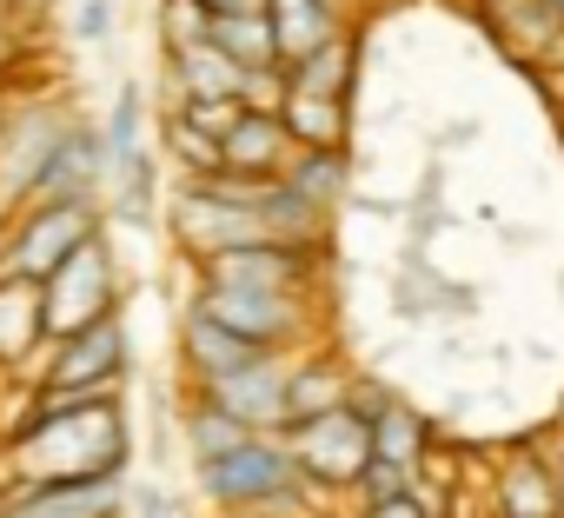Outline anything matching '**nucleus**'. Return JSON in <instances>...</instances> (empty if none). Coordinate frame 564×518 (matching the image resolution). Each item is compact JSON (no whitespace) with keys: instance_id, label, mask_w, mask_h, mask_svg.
Listing matches in <instances>:
<instances>
[{"instance_id":"nucleus-1","label":"nucleus","mask_w":564,"mask_h":518,"mask_svg":"<svg viewBox=\"0 0 564 518\" xmlns=\"http://www.w3.org/2000/svg\"><path fill=\"white\" fill-rule=\"evenodd\" d=\"M133 472L127 392H94L80 406L41 412L0 439V485L14 478H120Z\"/></svg>"},{"instance_id":"nucleus-2","label":"nucleus","mask_w":564,"mask_h":518,"mask_svg":"<svg viewBox=\"0 0 564 518\" xmlns=\"http://www.w3.org/2000/svg\"><path fill=\"white\" fill-rule=\"evenodd\" d=\"M193 492L213 511H252V518H319L333 492H319L286 432H246L232 452H213L193 465Z\"/></svg>"},{"instance_id":"nucleus-3","label":"nucleus","mask_w":564,"mask_h":518,"mask_svg":"<svg viewBox=\"0 0 564 518\" xmlns=\"http://www.w3.org/2000/svg\"><path fill=\"white\" fill-rule=\"evenodd\" d=\"M259 193H265V180L259 173H232V166L193 173V180L173 186L166 233H173V246H180L186 267H193V259H206V252H226V246L272 239L265 233V213H259Z\"/></svg>"},{"instance_id":"nucleus-4","label":"nucleus","mask_w":564,"mask_h":518,"mask_svg":"<svg viewBox=\"0 0 564 518\" xmlns=\"http://www.w3.org/2000/svg\"><path fill=\"white\" fill-rule=\"evenodd\" d=\"M67 127H74V100H61V94H34L0 114V219H14L41 193L47 160Z\"/></svg>"},{"instance_id":"nucleus-5","label":"nucleus","mask_w":564,"mask_h":518,"mask_svg":"<svg viewBox=\"0 0 564 518\" xmlns=\"http://www.w3.org/2000/svg\"><path fill=\"white\" fill-rule=\"evenodd\" d=\"M107 226V206H80V199H34L14 219H0V273L21 280H47L61 259L94 239Z\"/></svg>"},{"instance_id":"nucleus-6","label":"nucleus","mask_w":564,"mask_h":518,"mask_svg":"<svg viewBox=\"0 0 564 518\" xmlns=\"http://www.w3.org/2000/svg\"><path fill=\"white\" fill-rule=\"evenodd\" d=\"M41 287H47V333H54V339H61V333H80V326H94V320H107V313H120L127 287H120L113 233L100 226L94 239H80Z\"/></svg>"},{"instance_id":"nucleus-7","label":"nucleus","mask_w":564,"mask_h":518,"mask_svg":"<svg viewBox=\"0 0 564 518\" xmlns=\"http://www.w3.org/2000/svg\"><path fill=\"white\" fill-rule=\"evenodd\" d=\"M286 445H293V458H300V472L319 485V492H359V478H366V465L379 458V445H372V419L346 399V406H333V412H319V419H300V425H286Z\"/></svg>"},{"instance_id":"nucleus-8","label":"nucleus","mask_w":564,"mask_h":518,"mask_svg":"<svg viewBox=\"0 0 564 518\" xmlns=\"http://www.w3.org/2000/svg\"><path fill=\"white\" fill-rule=\"evenodd\" d=\"M127 373H133V346H127V320L120 313L47 339V353L34 366L41 386H74V392H127Z\"/></svg>"},{"instance_id":"nucleus-9","label":"nucleus","mask_w":564,"mask_h":518,"mask_svg":"<svg viewBox=\"0 0 564 518\" xmlns=\"http://www.w3.org/2000/svg\"><path fill=\"white\" fill-rule=\"evenodd\" d=\"M193 306H206L213 320H226L252 346L293 353V346L313 339V293H259V287H206V280H193Z\"/></svg>"},{"instance_id":"nucleus-10","label":"nucleus","mask_w":564,"mask_h":518,"mask_svg":"<svg viewBox=\"0 0 564 518\" xmlns=\"http://www.w3.org/2000/svg\"><path fill=\"white\" fill-rule=\"evenodd\" d=\"M319 259L313 246H286V239H252V246H226L193 259V280L206 287H259V293H313L319 287Z\"/></svg>"},{"instance_id":"nucleus-11","label":"nucleus","mask_w":564,"mask_h":518,"mask_svg":"<svg viewBox=\"0 0 564 518\" xmlns=\"http://www.w3.org/2000/svg\"><path fill=\"white\" fill-rule=\"evenodd\" d=\"M133 472L120 478H14L0 485V518H127Z\"/></svg>"},{"instance_id":"nucleus-12","label":"nucleus","mask_w":564,"mask_h":518,"mask_svg":"<svg viewBox=\"0 0 564 518\" xmlns=\"http://www.w3.org/2000/svg\"><path fill=\"white\" fill-rule=\"evenodd\" d=\"M199 392H213L252 432H286V419H293V406H286V392H293V353H259V359L206 379Z\"/></svg>"},{"instance_id":"nucleus-13","label":"nucleus","mask_w":564,"mask_h":518,"mask_svg":"<svg viewBox=\"0 0 564 518\" xmlns=\"http://www.w3.org/2000/svg\"><path fill=\"white\" fill-rule=\"evenodd\" d=\"M107 180H113V160H107V133L100 120L74 114V127L61 133L54 160H47V180L34 199H80V206H107ZM28 199V206H34Z\"/></svg>"},{"instance_id":"nucleus-14","label":"nucleus","mask_w":564,"mask_h":518,"mask_svg":"<svg viewBox=\"0 0 564 518\" xmlns=\"http://www.w3.org/2000/svg\"><path fill=\"white\" fill-rule=\"evenodd\" d=\"M491 518H564L557 505V472L544 445H511L491 472Z\"/></svg>"},{"instance_id":"nucleus-15","label":"nucleus","mask_w":564,"mask_h":518,"mask_svg":"<svg viewBox=\"0 0 564 518\" xmlns=\"http://www.w3.org/2000/svg\"><path fill=\"white\" fill-rule=\"evenodd\" d=\"M47 287L0 273V373H34L47 353Z\"/></svg>"},{"instance_id":"nucleus-16","label":"nucleus","mask_w":564,"mask_h":518,"mask_svg":"<svg viewBox=\"0 0 564 518\" xmlns=\"http://www.w3.org/2000/svg\"><path fill=\"white\" fill-rule=\"evenodd\" d=\"M259 353H279V346H252L246 333H232L226 320H213L206 306L186 300V313H180V373H186V386H206V379L259 359Z\"/></svg>"},{"instance_id":"nucleus-17","label":"nucleus","mask_w":564,"mask_h":518,"mask_svg":"<svg viewBox=\"0 0 564 518\" xmlns=\"http://www.w3.org/2000/svg\"><path fill=\"white\" fill-rule=\"evenodd\" d=\"M160 80H166V100H246V67L219 41L160 54Z\"/></svg>"},{"instance_id":"nucleus-18","label":"nucleus","mask_w":564,"mask_h":518,"mask_svg":"<svg viewBox=\"0 0 564 518\" xmlns=\"http://www.w3.org/2000/svg\"><path fill=\"white\" fill-rule=\"evenodd\" d=\"M219 153H226L232 173L272 180V173H286V160L300 153V140H293V127H286V114H279V107H239V120L219 140Z\"/></svg>"},{"instance_id":"nucleus-19","label":"nucleus","mask_w":564,"mask_h":518,"mask_svg":"<svg viewBox=\"0 0 564 518\" xmlns=\"http://www.w3.org/2000/svg\"><path fill=\"white\" fill-rule=\"evenodd\" d=\"M259 213H265V233L272 239H286V246H313V252H333V213L326 199H313L300 180L286 173H272L265 193H259Z\"/></svg>"},{"instance_id":"nucleus-20","label":"nucleus","mask_w":564,"mask_h":518,"mask_svg":"<svg viewBox=\"0 0 564 518\" xmlns=\"http://www.w3.org/2000/svg\"><path fill=\"white\" fill-rule=\"evenodd\" d=\"M265 21H272V41H279V61L286 67L346 34L339 0H265Z\"/></svg>"},{"instance_id":"nucleus-21","label":"nucleus","mask_w":564,"mask_h":518,"mask_svg":"<svg viewBox=\"0 0 564 518\" xmlns=\"http://www.w3.org/2000/svg\"><path fill=\"white\" fill-rule=\"evenodd\" d=\"M107 219H127V226H160L166 219V186H160V153L153 147H140L127 166H113Z\"/></svg>"},{"instance_id":"nucleus-22","label":"nucleus","mask_w":564,"mask_h":518,"mask_svg":"<svg viewBox=\"0 0 564 518\" xmlns=\"http://www.w3.org/2000/svg\"><path fill=\"white\" fill-rule=\"evenodd\" d=\"M352 379H359V373H352L339 353H293V392H286L293 419H286V425H300V419H319V412L346 406V399H352Z\"/></svg>"},{"instance_id":"nucleus-23","label":"nucleus","mask_w":564,"mask_h":518,"mask_svg":"<svg viewBox=\"0 0 564 518\" xmlns=\"http://www.w3.org/2000/svg\"><path fill=\"white\" fill-rule=\"evenodd\" d=\"M246 432H252V425L232 419L213 392L186 386V399H180V452H186V465H199V458H213V452H232Z\"/></svg>"},{"instance_id":"nucleus-24","label":"nucleus","mask_w":564,"mask_h":518,"mask_svg":"<svg viewBox=\"0 0 564 518\" xmlns=\"http://www.w3.org/2000/svg\"><path fill=\"white\" fill-rule=\"evenodd\" d=\"M279 114H286V127H293L300 147H352V100H339V94L293 87Z\"/></svg>"},{"instance_id":"nucleus-25","label":"nucleus","mask_w":564,"mask_h":518,"mask_svg":"<svg viewBox=\"0 0 564 518\" xmlns=\"http://www.w3.org/2000/svg\"><path fill=\"white\" fill-rule=\"evenodd\" d=\"M372 445H379V458H399V465L425 472V465H432V419H425L412 399H392V406L372 419Z\"/></svg>"},{"instance_id":"nucleus-26","label":"nucleus","mask_w":564,"mask_h":518,"mask_svg":"<svg viewBox=\"0 0 564 518\" xmlns=\"http://www.w3.org/2000/svg\"><path fill=\"white\" fill-rule=\"evenodd\" d=\"M286 180H300L326 206H346V193H352V147H300L286 160Z\"/></svg>"},{"instance_id":"nucleus-27","label":"nucleus","mask_w":564,"mask_h":518,"mask_svg":"<svg viewBox=\"0 0 564 518\" xmlns=\"http://www.w3.org/2000/svg\"><path fill=\"white\" fill-rule=\"evenodd\" d=\"M352 74H359V41H352V28H346L339 41H326L319 54L293 61V87H306V94H339V100H352Z\"/></svg>"},{"instance_id":"nucleus-28","label":"nucleus","mask_w":564,"mask_h":518,"mask_svg":"<svg viewBox=\"0 0 564 518\" xmlns=\"http://www.w3.org/2000/svg\"><path fill=\"white\" fill-rule=\"evenodd\" d=\"M160 153L193 180V173H219L226 166V153H219V140L206 133V127H193L180 107H160Z\"/></svg>"},{"instance_id":"nucleus-29","label":"nucleus","mask_w":564,"mask_h":518,"mask_svg":"<svg viewBox=\"0 0 564 518\" xmlns=\"http://www.w3.org/2000/svg\"><path fill=\"white\" fill-rule=\"evenodd\" d=\"M213 41H219L239 67H272V61H279V41H272L265 8H246V14H213Z\"/></svg>"},{"instance_id":"nucleus-30","label":"nucleus","mask_w":564,"mask_h":518,"mask_svg":"<svg viewBox=\"0 0 564 518\" xmlns=\"http://www.w3.org/2000/svg\"><path fill=\"white\" fill-rule=\"evenodd\" d=\"M100 133H107V160H113V166H127V160L147 147V87H140V80H120V87H113V107H107Z\"/></svg>"},{"instance_id":"nucleus-31","label":"nucleus","mask_w":564,"mask_h":518,"mask_svg":"<svg viewBox=\"0 0 564 518\" xmlns=\"http://www.w3.org/2000/svg\"><path fill=\"white\" fill-rule=\"evenodd\" d=\"M213 41V8L206 0H160V54Z\"/></svg>"},{"instance_id":"nucleus-32","label":"nucleus","mask_w":564,"mask_h":518,"mask_svg":"<svg viewBox=\"0 0 564 518\" xmlns=\"http://www.w3.org/2000/svg\"><path fill=\"white\" fill-rule=\"evenodd\" d=\"M67 34L80 47H107L113 41V0H67Z\"/></svg>"},{"instance_id":"nucleus-33","label":"nucleus","mask_w":564,"mask_h":518,"mask_svg":"<svg viewBox=\"0 0 564 518\" xmlns=\"http://www.w3.org/2000/svg\"><path fill=\"white\" fill-rule=\"evenodd\" d=\"M127 518H180V505H173V492H166L160 478H133V492H127Z\"/></svg>"},{"instance_id":"nucleus-34","label":"nucleus","mask_w":564,"mask_h":518,"mask_svg":"<svg viewBox=\"0 0 564 518\" xmlns=\"http://www.w3.org/2000/svg\"><path fill=\"white\" fill-rule=\"evenodd\" d=\"M359 518H432V498L412 485V492H392V498H366Z\"/></svg>"},{"instance_id":"nucleus-35","label":"nucleus","mask_w":564,"mask_h":518,"mask_svg":"<svg viewBox=\"0 0 564 518\" xmlns=\"http://www.w3.org/2000/svg\"><path fill=\"white\" fill-rule=\"evenodd\" d=\"M551 472H557V505H564V419H557V432H551Z\"/></svg>"},{"instance_id":"nucleus-36","label":"nucleus","mask_w":564,"mask_h":518,"mask_svg":"<svg viewBox=\"0 0 564 518\" xmlns=\"http://www.w3.org/2000/svg\"><path fill=\"white\" fill-rule=\"evenodd\" d=\"M544 94L564 107V61H551V67H544Z\"/></svg>"},{"instance_id":"nucleus-37","label":"nucleus","mask_w":564,"mask_h":518,"mask_svg":"<svg viewBox=\"0 0 564 518\" xmlns=\"http://www.w3.org/2000/svg\"><path fill=\"white\" fill-rule=\"evenodd\" d=\"M213 14H246V8H265V0H206Z\"/></svg>"},{"instance_id":"nucleus-38","label":"nucleus","mask_w":564,"mask_h":518,"mask_svg":"<svg viewBox=\"0 0 564 518\" xmlns=\"http://www.w3.org/2000/svg\"><path fill=\"white\" fill-rule=\"evenodd\" d=\"M544 14H551V28L564 34V0H544Z\"/></svg>"},{"instance_id":"nucleus-39","label":"nucleus","mask_w":564,"mask_h":518,"mask_svg":"<svg viewBox=\"0 0 564 518\" xmlns=\"http://www.w3.org/2000/svg\"><path fill=\"white\" fill-rule=\"evenodd\" d=\"M213 518H252V511H213Z\"/></svg>"},{"instance_id":"nucleus-40","label":"nucleus","mask_w":564,"mask_h":518,"mask_svg":"<svg viewBox=\"0 0 564 518\" xmlns=\"http://www.w3.org/2000/svg\"><path fill=\"white\" fill-rule=\"evenodd\" d=\"M28 8H61V0H28Z\"/></svg>"},{"instance_id":"nucleus-41","label":"nucleus","mask_w":564,"mask_h":518,"mask_svg":"<svg viewBox=\"0 0 564 518\" xmlns=\"http://www.w3.org/2000/svg\"><path fill=\"white\" fill-rule=\"evenodd\" d=\"M319 518H333V511H319Z\"/></svg>"},{"instance_id":"nucleus-42","label":"nucleus","mask_w":564,"mask_h":518,"mask_svg":"<svg viewBox=\"0 0 564 518\" xmlns=\"http://www.w3.org/2000/svg\"><path fill=\"white\" fill-rule=\"evenodd\" d=\"M21 8H28V0H21Z\"/></svg>"}]
</instances>
